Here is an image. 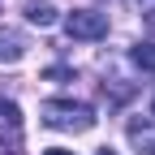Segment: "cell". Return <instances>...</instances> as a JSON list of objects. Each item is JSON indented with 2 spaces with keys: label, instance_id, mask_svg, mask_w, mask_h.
Instances as JSON below:
<instances>
[{
  "label": "cell",
  "instance_id": "9",
  "mask_svg": "<svg viewBox=\"0 0 155 155\" xmlns=\"http://www.w3.org/2000/svg\"><path fill=\"white\" fill-rule=\"evenodd\" d=\"M99 155H112V151H99Z\"/></svg>",
  "mask_w": 155,
  "mask_h": 155
},
{
  "label": "cell",
  "instance_id": "4",
  "mask_svg": "<svg viewBox=\"0 0 155 155\" xmlns=\"http://www.w3.org/2000/svg\"><path fill=\"white\" fill-rule=\"evenodd\" d=\"M26 22H35V26H52V22H56V9L48 5V0H30V5H26Z\"/></svg>",
  "mask_w": 155,
  "mask_h": 155
},
{
  "label": "cell",
  "instance_id": "2",
  "mask_svg": "<svg viewBox=\"0 0 155 155\" xmlns=\"http://www.w3.org/2000/svg\"><path fill=\"white\" fill-rule=\"evenodd\" d=\"M65 35H69V39H104V35H108V13L73 9V13L65 17Z\"/></svg>",
  "mask_w": 155,
  "mask_h": 155
},
{
  "label": "cell",
  "instance_id": "3",
  "mask_svg": "<svg viewBox=\"0 0 155 155\" xmlns=\"http://www.w3.org/2000/svg\"><path fill=\"white\" fill-rule=\"evenodd\" d=\"M129 142L138 147V155H155V125L151 121H129Z\"/></svg>",
  "mask_w": 155,
  "mask_h": 155
},
{
  "label": "cell",
  "instance_id": "10",
  "mask_svg": "<svg viewBox=\"0 0 155 155\" xmlns=\"http://www.w3.org/2000/svg\"><path fill=\"white\" fill-rule=\"evenodd\" d=\"M151 116H155V104H151Z\"/></svg>",
  "mask_w": 155,
  "mask_h": 155
},
{
  "label": "cell",
  "instance_id": "1",
  "mask_svg": "<svg viewBox=\"0 0 155 155\" xmlns=\"http://www.w3.org/2000/svg\"><path fill=\"white\" fill-rule=\"evenodd\" d=\"M43 125H52V129H91L95 125V108L91 104H73V99H48L43 104Z\"/></svg>",
  "mask_w": 155,
  "mask_h": 155
},
{
  "label": "cell",
  "instance_id": "5",
  "mask_svg": "<svg viewBox=\"0 0 155 155\" xmlns=\"http://www.w3.org/2000/svg\"><path fill=\"white\" fill-rule=\"evenodd\" d=\"M134 65L155 73V43H138V48H134Z\"/></svg>",
  "mask_w": 155,
  "mask_h": 155
},
{
  "label": "cell",
  "instance_id": "7",
  "mask_svg": "<svg viewBox=\"0 0 155 155\" xmlns=\"http://www.w3.org/2000/svg\"><path fill=\"white\" fill-rule=\"evenodd\" d=\"M17 56H22V43H17V39H0V61H17Z\"/></svg>",
  "mask_w": 155,
  "mask_h": 155
},
{
  "label": "cell",
  "instance_id": "8",
  "mask_svg": "<svg viewBox=\"0 0 155 155\" xmlns=\"http://www.w3.org/2000/svg\"><path fill=\"white\" fill-rule=\"evenodd\" d=\"M43 155H73V151H61V147H52V151H43Z\"/></svg>",
  "mask_w": 155,
  "mask_h": 155
},
{
  "label": "cell",
  "instance_id": "6",
  "mask_svg": "<svg viewBox=\"0 0 155 155\" xmlns=\"http://www.w3.org/2000/svg\"><path fill=\"white\" fill-rule=\"evenodd\" d=\"M0 121H5L9 129L22 125V112H17V104H13V99H5V95H0Z\"/></svg>",
  "mask_w": 155,
  "mask_h": 155
}]
</instances>
